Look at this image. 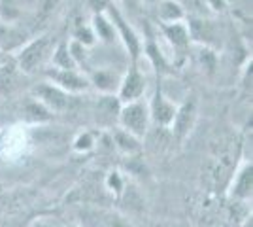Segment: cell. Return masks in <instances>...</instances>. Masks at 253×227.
<instances>
[{"mask_svg": "<svg viewBox=\"0 0 253 227\" xmlns=\"http://www.w3.org/2000/svg\"><path fill=\"white\" fill-rule=\"evenodd\" d=\"M57 61L64 66V68H68L70 66V61H68V57H66V51H64V47L59 49V55H57Z\"/></svg>", "mask_w": 253, "mask_h": 227, "instance_id": "e0dca14e", "label": "cell"}, {"mask_svg": "<svg viewBox=\"0 0 253 227\" xmlns=\"http://www.w3.org/2000/svg\"><path fill=\"white\" fill-rule=\"evenodd\" d=\"M47 47V40H38L34 42L31 47H27L21 55V68L23 70H32L38 65V61L43 57V51Z\"/></svg>", "mask_w": 253, "mask_h": 227, "instance_id": "7a4b0ae2", "label": "cell"}, {"mask_svg": "<svg viewBox=\"0 0 253 227\" xmlns=\"http://www.w3.org/2000/svg\"><path fill=\"white\" fill-rule=\"evenodd\" d=\"M242 227H253L252 218H246V222H244V224H242Z\"/></svg>", "mask_w": 253, "mask_h": 227, "instance_id": "7402d4cb", "label": "cell"}, {"mask_svg": "<svg viewBox=\"0 0 253 227\" xmlns=\"http://www.w3.org/2000/svg\"><path fill=\"white\" fill-rule=\"evenodd\" d=\"M142 87H144V82H142V78L136 74V72H132V74L128 76V80H126L125 84V89H123V97H136L140 95V91H142Z\"/></svg>", "mask_w": 253, "mask_h": 227, "instance_id": "8992f818", "label": "cell"}, {"mask_svg": "<svg viewBox=\"0 0 253 227\" xmlns=\"http://www.w3.org/2000/svg\"><path fill=\"white\" fill-rule=\"evenodd\" d=\"M114 17H116V21H117V25H119V29H121V31H123V34H125V40H126V44H128V47H130V51H132V55H136V51H138V44H136V40H134V36H132V33H130V31H126L125 23H123V19L119 17V13H117V11H114Z\"/></svg>", "mask_w": 253, "mask_h": 227, "instance_id": "9c48e42d", "label": "cell"}, {"mask_svg": "<svg viewBox=\"0 0 253 227\" xmlns=\"http://www.w3.org/2000/svg\"><path fill=\"white\" fill-rule=\"evenodd\" d=\"M179 8L176 4H172V2H165L163 4V8H161V15L165 17V19H174V17H179Z\"/></svg>", "mask_w": 253, "mask_h": 227, "instance_id": "4fadbf2b", "label": "cell"}, {"mask_svg": "<svg viewBox=\"0 0 253 227\" xmlns=\"http://www.w3.org/2000/svg\"><path fill=\"white\" fill-rule=\"evenodd\" d=\"M27 112L31 114L32 118H40V119H45V118H47L45 110H43L42 106H36V104H29V106H27Z\"/></svg>", "mask_w": 253, "mask_h": 227, "instance_id": "9a60e30c", "label": "cell"}, {"mask_svg": "<svg viewBox=\"0 0 253 227\" xmlns=\"http://www.w3.org/2000/svg\"><path fill=\"white\" fill-rule=\"evenodd\" d=\"M2 8H4L2 13H4L6 17H15V15H17V10L13 8V2H11V0H4V2H2Z\"/></svg>", "mask_w": 253, "mask_h": 227, "instance_id": "2e32d148", "label": "cell"}, {"mask_svg": "<svg viewBox=\"0 0 253 227\" xmlns=\"http://www.w3.org/2000/svg\"><path fill=\"white\" fill-rule=\"evenodd\" d=\"M210 4L213 8H217V10H221L223 8V0H210Z\"/></svg>", "mask_w": 253, "mask_h": 227, "instance_id": "44dd1931", "label": "cell"}, {"mask_svg": "<svg viewBox=\"0 0 253 227\" xmlns=\"http://www.w3.org/2000/svg\"><path fill=\"white\" fill-rule=\"evenodd\" d=\"M110 227H130V226H128L126 222H123L121 218H114V220H112V226Z\"/></svg>", "mask_w": 253, "mask_h": 227, "instance_id": "d6986e66", "label": "cell"}, {"mask_svg": "<svg viewBox=\"0 0 253 227\" xmlns=\"http://www.w3.org/2000/svg\"><path fill=\"white\" fill-rule=\"evenodd\" d=\"M59 0H42V6H40V19L47 17L49 13L53 11V8L57 6Z\"/></svg>", "mask_w": 253, "mask_h": 227, "instance_id": "5bb4252c", "label": "cell"}, {"mask_svg": "<svg viewBox=\"0 0 253 227\" xmlns=\"http://www.w3.org/2000/svg\"><path fill=\"white\" fill-rule=\"evenodd\" d=\"M91 2H93V6H95V8H98V6H102V4H104V0H91Z\"/></svg>", "mask_w": 253, "mask_h": 227, "instance_id": "603a6c76", "label": "cell"}, {"mask_svg": "<svg viewBox=\"0 0 253 227\" xmlns=\"http://www.w3.org/2000/svg\"><path fill=\"white\" fill-rule=\"evenodd\" d=\"M11 82H13V66L6 65L0 70V89L2 91H8L11 87Z\"/></svg>", "mask_w": 253, "mask_h": 227, "instance_id": "30bf717a", "label": "cell"}, {"mask_svg": "<svg viewBox=\"0 0 253 227\" xmlns=\"http://www.w3.org/2000/svg\"><path fill=\"white\" fill-rule=\"evenodd\" d=\"M252 189H253V174H252V165H250V167H246L242 173L238 174L232 195L236 199H240V201H246V199L252 197Z\"/></svg>", "mask_w": 253, "mask_h": 227, "instance_id": "3957f363", "label": "cell"}, {"mask_svg": "<svg viewBox=\"0 0 253 227\" xmlns=\"http://www.w3.org/2000/svg\"><path fill=\"white\" fill-rule=\"evenodd\" d=\"M172 118H174V108L159 98L155 102V119L159 123H169V121H172Z\"/></svg>", "mask_w": 253, "mask_h": 227, "instance_id": "52a82bcc", "label": "cell"}, {"mask_svg": "<svg viewBox=\"0 0 253 227\" xmlns=\"http://www.w3.org/2000/svg\"><path fill=\"white\" fill-rule=\"evenodd\" d=\"M38 93H40V97L43 98V102L53 106L55 110H63L68 106L66 95H63L61 91H57V89H53V87H40Z\"/></svg>", "mask_w": 253, "mask_h": 227, "instance_id": "277c9868", "label": "cell"}, {"mask_svg": "<svg viewBox=\"0 0 253 227\" xmlns=\"http://www.w3.org/2000/svg\"><path fill=\"white\" fill-rule=\"evenodd\" d=\"M89 146H91V138L89 136H84V138L78 140V148H89Z\"/></svg>", "mask_w": 253, "mask_h": 227, "instance_id": "ffe728a7", "label": "cell"}, {"mask_svg": "<svg viewBox=\"0 0 253 227\" xmlns=\"http://www.w3.org/2000/svg\"><path fill=\"white\" fill-rule=\"evenodd\" d=\"M167 33H169V36L172 38V42L179 44V45H183V44L187 42V33H185V29H181V27H169L167 29Z\"/></svg>", "mask_w": 253, "mask_h": 227, "instance_id": "8fae6325", "label": "cell"}, {"mask_svg": "<svg viewBox=\"0 0 253 227\" xmlns=\"http://www.w3.org/2000/svg\"><path fill=\"white\" fill-rule=\"evenodd\" d=\"M193 112H195V104L189 102V104H185L183 108L179 110V114L176 116V135L179 138L189 131L191 121H193Z\"/></svg>", "mask_w": 253, "mask_h": 227, "instance_id": "5b68a950", "label": "cell"}, {"mask_svg": "<svg viewBox=\"0 0 253 227\" xmlns=\"http://www.w3.org/2000/svg\"><path fill=\"white\" fill-rule=\"evenodd\" d=\"M116 140H117V144H119V146L123 148V150L134 151L138 148L136 140H134L132 136H126L125 133H117V135H116Z\"/></svg>", "mask_w": 253, "mask_h": 227, "instance_id": "7c38bea8", "label": "cell"}, {"mask_svg": "<svg viewBox=\"0 0 253 227\" xmlns=\"http://www.w3.org/2000/svg\"><path fill=\"white\" fill-rule=\"evenodd\" d=\"M61 84H64L66 87H70V89H82V87L85 86L84 82L78 78V76H74L72 72H63V74H57L55 76Z\"/></svg>", "mask_w": 253, "mask_h": 227, "instance_id": "ba28073f", "label": "cell"}, {"mask_svg": "<svg viewBox=\"0 0 253 227\" xmlns=\"http://www.w3.org/2000/svg\"><path fill=\"white\" fill-rule=\"evenodd\" d=\"M126 4H128V6H134V4H136V0H126Z\"/></svg>", "mask_w": 253, "mask_h": 227, "instance_id": "cb8c5ba5", "label": "cell"}, {"mask_svg": "<svg viewBox=\"0 0 253 227\" xmlns=\"http://www.w3.org/2000/svg\"><path fill=\"white\" fill-rule=\"evenodd\" d=\"M123 123H125V127L130 133L144 135V131H146V110L142 106H138V104L128 106L123 112Z\"/></svg>", "mask_w": 253, "mask_h": 227, "instance_id": "6da1fadb", "label": "cell"}, {"mask_svg": "<svg viewBox=\"0 0 253 227\" xmlns=\"http://www.w3.org/2000/svg\"><path fill=\"white\" fill-rule=\"evenodd\" d=\"M96 27L100 29V33H102V36H104V38H108V36H110V31H108V27L104 25V21H102V19H98V21H96Z\"/></svg>", "mask_w": 253, "mask_h": 227, "instance_id": "ac0fdd59", "label": "cell"}]
</instances>
